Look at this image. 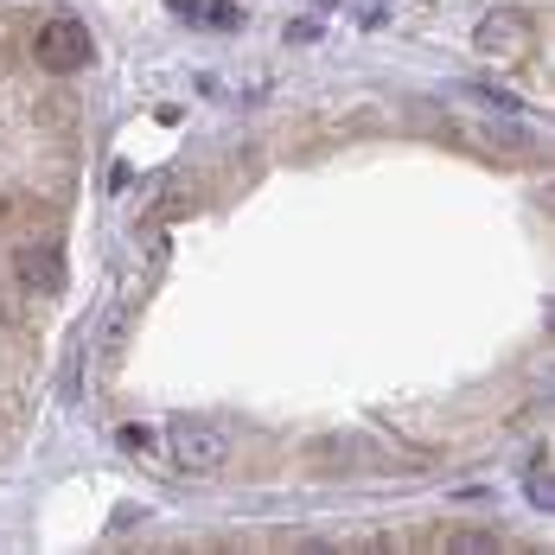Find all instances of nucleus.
Listing matches in <instances>:
<instances>
[{"mask_svg": "<svg viewBox=\"0 0 555 555\" xmlns=\"http://www.w3.org/2000/svg\"><path fill=\"white\" fill-rule=\"evenodd\" d=\"M33 57H39V70H52V77H77L83 64H90V26L83 20H46L39 26V39H33Z\"/></svg>", "mask_w": 555, "mask_h": 555, "instance_id": "2", "label": "nucleus"}, {"mask_svg": "<svg viewBox=\"0 0 555 555\" xmlns=\"http://www.w3.org/2000/svg\"><path fill=\"white\" fill-rule=\"evenodd\" d=\"M524 39H530V20H524L517 7H504V13H486V20H479V33H473V46H479V52H492V57L524 52Z\"/></svg>", "mask_w": 555, "mask_h": 555, "instance_id": "4", "label": "nucleus"}, {"mask_svg": "<svg viewBox=\"0 0 555 555\" xmlns=\"http://www.w3.org/2000/svg\"><path fill=\"white\" fill-rule=\"evenodd\" d=\"M447 543H453V550H466V555H486V550H499L504 537H499V530H447Z\"/></svg>", "mask_w": 555, "mask_h": 555, "instance_id": "6", "label": "nucleus"}, {"mask_svg": "<svg viewBox=\"0 0 555 555\" xmlns=\"http://www.w3.org/2000/svg\"><path fill=\"white\" fill-rule=\"evenodd\" d=\"M524 499L537 504V511H555V460H550V447L530 453V466H524Z\"/></svg>", "mask_w": 555, "mask_h": 555, "instance_id": "5", "label": "nucleus"}, {"mask_svg": "<svg viewBox=\"0 0 555 555\" xmlns=\"http://www.w3.org/2000/svg\"><path fill=\"white\" fill-rule=\"evenodd\" d=\"M172 13H205V0H167Z\"/></svg>", "mask_w": 555, "mask_h": 555, "instance_id": "10", "label": "nucleus"}, {"mask_svg": "<svg viewBox=\"0 0 555 555\" xmlns=\"http://www.w3.org/2000/svg\"><path fill=\"white\" fill-rule=\"evenodd\" d=\"M167 447H172V466L185 479H211V473L230 466V435L218 422H205V415H179L167 428Z\"/></svg>", "mask_w": 555, "mask_h": 555, "instance_id": "1", "label": "nucleus"}, {"mask_svg": "<svg viewBox=\"0 0 555 555\" xmlns=\"http://www.w3.org/2000/svg\"><path fill=\"white\" fill-rule=\"evenodd\" d=\"M13 281H20V294H57L64 287V249L52 236H26L13 249Z\"/></svg>", "mask_w": 555, "mask_h": 555, "instance_id": "3", "label": "nucleus"}, {"mask_svg": "<svg viewBox=\"0 0 555 555\" xmlns=\"http://www.w3.org/2000/svg\"><path fill=\"white\" fill-rule=\"evenodd\" d=\"M115 441L128 447V453H154V447H160V435H154V428H121Z\"/></svg>", "mask_w": 555, "mask_h": 555, "instance_id": "7", "label": "nucleus"}, {"mask_svg": "<svg viewBox=\"0 0 555 555\" xmlns=\"http://www.w3.org/2000/svg\"><path fill=\"white\" fill-rule=\"evenodd\" d=\"M320 7H333V0H320Z\"/></svg>", "mask_w": 555, "mask_h": 555, "instance_id": "11", "label": "nucleus"}, {"mask_svg": "<svg viewBox=\"0 0 555 555\" xmlns=\"http://www.w3.org/2000/svg\"><path fill=\"white\" fill-rule=\"evenodd\" d=\"M287 39H294V46H313V39H320V26H313V20H300V26H287Z\"/></svg>", "mask_w": 555, "mask_h": 555, "instance_id": "9", "label": "nucleus"}, {"mask_svg": "<svg viewBox=\"0 0 555 555\" xmlns=\"http://www.w3.org/2000/svg\"><path fill=\"white\" fill-rule=\"evenodd\" d=\"M205 20H211V26H236V7H230V0H218V7H205Z\"/></svg>", "mask_w": 555, "mask_h": 555, "instance_id": "8", "label": "nucleus"}]
</instances>
